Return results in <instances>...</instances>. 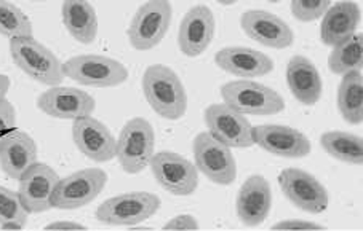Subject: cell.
<instances>
[{
	"label": "cell",
	"mask_w": 363,
	"mask_h": 231,
	"mask_svg": "<svg viewBox=\"0 0 363 231\" xmlns=\"http://www.w3.org/2000/svg\"><path fill=\"white\" fill-rule=\"evenodd\" d=\"M363 66V34H352L337 43L328 58L330 71L344 75L352 71H362Z\"/></svg>",
	"instance_id": "27"
},
{
	"label": "cell",
	"mask_w": 363,
	"mask_h": 231,
	"mask_svg": "<svg viewBox=\"0 0 363 231\" xmlns=\"http://www.w3.org/2000/svg\"><path fill=\"white\" fill-rule=\"evenodd\" d=\"M271 204V185L262 176H252L237 195V215L247 227H258L269 215Z\"/></svg>",
	"instance_id": "19"
},
{
	"label": "cell",
	"mask_w": 363,
	"mask_h": 231,
	"mask_svg": "<svg viewBox=\"0 0 363 231\" xmlns=\"http://www.w3.org/2000/svg\"><path fill=\"white\" fill-rule=\"evenodd\" d=\"M320 143L325 152L349 165L363 163V139L359 136L344 133V131H328L322 134Z\"/></svg>",
	"instance_id": "26"
},
{
	"label": "cell",
	"mask_w": 363,
	"mask_h": 231,
	"mask_svg": "<svg viewBox=\"0 0 363 231\" xmlns=\"http://www.w3.org/2000/svg\"><path fill=\"white\" fill-rule=\"evenodd\" d=\"M29 212L24 209L16 191H11L5 186H0V223L16 222L26 225Z\"/></svg>",
	"instance_id": "29"
},
{
	"label": "cell",
	"mask_w": 363,
	"mask_h": 231,
	"mask_svg": "<svg viewBox=\"0 0 363 231\" xmlns=\"http://www.w3.org/2000/svg\"><path fill=\"white\" fill-rule=\"evenodd\" d=\"M205 124L208 133L229 148H248L253 146V126L247 117L228 104H211L205 109Z\"/></svg>",
	"instance_id": "10"
},
{
	"label": "cell",
	"mask_w": 363,
	"mask_h": 231,
	"mask_svg": "<svg viewBox=\"0 0 363 231\" xmlns=\"http://www.w3.org/2000/svg\"><path fill=\"white\" fill-rule=\"evenodd\" d=\"M60 176L52 167L43 163H34L20 177V195L21 203L29 214H39L52 209V196Z\"/></svg>",
	"instance_id": "13"
},
{
	"label": "cell",
	"mask_w": 363,
	"mask_h": 231,
	"mask_svg": "<svg viewBox=\"0 0 363 231\" xmlns=\"http://www.w3.org/2000/svg\"><path fill=\"white\" fill-rule=\"evenodd\" d=\"M37 163V146L23 131H10L0 139V167L10 179L20 180Z\"/></svg>",
	"instance_id": "20"
},
{
	"label": "cell",
	"mask_w": 363,
	"mask_h": 231,
	"mask_svg": "<svg viewBox=\"0 0 363 231\" xmlns=\"http://www.w3.org/2000/svg\"><path fill=\"white\" fill-rule=\"evenodd\" d=\"M0 228H4V230H21V228H24V225L16 223V222H7V223H0Z\"/></svg>",
	"instance_id": "36"
},
{
	"label": "cell",
	"mask_w": 363,
	"mask_h": 231,
	"mask_svg": "<svg viewBox=\"0 0 363 231\" xmlns=\"http://www.w3.org/2000/svg\"><path fill=\"white\" fill-rule=\"evenodd\" d=\"M194 158L196 167L211 182L230 185L237 177V163L228 146L215 139L210 133H200L194 139Z\"/></svg>",
	"instance_id": "9"
},
{
	"label": "cell",
	"mask_w": 363,
	"mask_h": 231,
	"mask_svg": "<svg viewBox=\"0 0 363 231\" xmlns=\"http://www.w3.org/2000/svg\"><path fill=\"white\" fill-rule=\"evenodd\" d=\"M216 66L235 77H264L274 71V62L267 54L247 47H228L215 56Z\"/></svg>",
	"instance_id": "21"
},
{
	"label": "cell",
	"mask_w": 363,
	"mask_h": 231,
	"mask_svg": "<svg viewBox=\"0 0 363 231\" xmlns=\"http://www.w3.org/2000/svg\"><path fill=\"white\" fill-rule=\"evenodd\" d=\"M10 53L15 64L35 82L58 86L65 78L62 64L56 54L40 42H37L34 37L11 39Z\"/></svg>",
	"instance_id": "2"
},
{
	"label": "cell",
	"mask_w": 363,
	"mask_h": 231,
	"mask_svg": "<svg viewBox=\"0 0 363 231\" xmlns=\"http://www.w3.org/2000/svg\"><path fill=\"white\" fill-rule=\"evenodd\" d=\"M269 2H272V4H277V2H280V0H269Z\"/></svg>",
	"instance_id": "38"
},
{
	"label": "cell",
	"mask_w": 363,
	"mask_h": 231,
	"mask_svg": "<svg viewBox=\"0 0 363 231\" xmlns=\"http://www.w3.org/2000/svg\"><path fill=\"white\" fill-rule=\"evenodd\" d=\"M9 90H10V78L7 75H0V101L7 96Z\"/></svg>",
	"instance_id": "35"
},
{
	"label": "cell",
	"mask_w": 363,
	"mask_h": 231,
	"mask_svg": "<svg viewBox=\"0 0 363 231\" xmlns=\"http://www.w3.org/2000/svg\"><path fill=\"white\" fill-rule=\"evenodd\" d=\"M160 208V198L147 191L123 193L106 199L96 211L99 222L108 225H136L152 217Z\"/></svg>",
	"instance_id": "7"
},
{
	"label": "cell",
	"mask_w": 363,
	"mask_h": 231,
	"mask_svg": "<svg viewBox=\"0 0 363 231\" xmlns=\"http://www.w3.org/2000/svg\"><path fill=\"white\" fill-rule=\"evenodd\" d=\"M172 15L170 0H149L141 5L128 28L131 47L140 52H147L157 47L170 28Z\"/></svg>",
	"instance_id": "6"
},
{
	"label": "cell",
	"mask_w": 363,
	"mask_h": 231,
	"mask_svg": "<svg viewBox=\"0 0 363 231\" xmlns=\"http://www.w3.org/2000/svg\"><path fill=\"white\" fill-rule=\"evenodd\" d=\"M215 16L205 5L191 8L183 18L178 32V45L181 53L196 58L202 54L215 37Z\"/></svg>",
	"instance_id": "17"
},
{
	"label": "cell",
	"mask_w": 363,
	"mask_h": 231,
	"mask_svg": "<svg viewBox=\"0 0 363 231\" xmlns=\"http://www.w3.org/2000/svg\"><path fill=\"white\" fill-rule=\"evenodd\" d=\"M0 34L10 39L33 37V23L9 0H0Z\"/></svg>",
	"instance_id": "28"
},
{
	"label": "cell",
	"mask_w": 363,
	"mask_h": 231,
	"mask_svg": "<svg viewBox=\"0 0 363 231\" xmlns=\"http://www.w3.org/2000/svg\"><path fill=\"white\" fill-rule=\"evenodd\" d=\"M218 2H220L221 5H233L237 2V0H218Z\"/></svg>",
	"instance_id": "37"
},
{
	"label": "cell",
	"mask_w": 363,
	"mask_h": 231,
	"mask_svg": "<svg viewBox=\"0 0 363 231\" xmlns=\"http://www.w3.org/2000/svg\"><path fill=\"white\" fill-rule=\"evenodd\" d=\"M331 0H291V13L303 23L315 21L330 8Z\"/></svg>",
	"instance_id": "30"
},
{
	"label": "cell",
	"mask_w": 363,
	"mask_h": 231,
	"mask_svg": "<svg viewBox=\"0 0 363 231\" xmlns=\"http://www.w3.org/2000/svg\"><path fill=\"white\" fill-rule=\"evenodd\" d=\"M165 230H197L199 228V222L196 220V217L192 215H178L172 218L170 222L164 225Z\"/></svg>",
	"instance_id": "32"
},
{
	"label": "cell",
	"mask_w": 363,
	"mask_h": 231,
	"mask_svg": "<svg viewBox=\"0 0 363 231\" xmlns=\"http://www.w3.org/2000/svg\"><path fill=\"white\" fill-rule=\"evenodd\" d=\"M224 104L243 115H275L285 109L277 91L253 80H234L221 88Z\"/></svg>",
	"instance_id": "3"
},
{
	"label": "cell",
	"mask_w": 363,
	"mask_h": 231,
	"mask_svg": "<svg viewBox=\"0 0 363 231\" xmlns=\"http://www.w3.org/2000/svg\"><path fill=\"white\" fill-rule=\"evenodd\" d=\"M65 77L84 86L111 88L122 85L128 78V69L108 56L80 54L62 64Z\"/></svg>",
	"instance_id": "4"
},
{
	"label": "cell",
	"mask_w": 363,
	"mask_h": 231,
	"mask_svg": "<svg viewBox=\"0 0 363 231\" xmlns=\"http://www.w3.org/2000/svg\"><path fill=\"white\" fill-rule=\"evenodd\" d=\"M37 107L60 120H77L95 112V99L89 93L71 86H56L42 93L37 99Z\"/></svg>",
	"instance_id": "14"
},
{
	"label": "cell",
	"mask_w": 363,
	"mask_h": 231,
	"mask_svg": "<svg viewBox=\"0 0 363 231\" xmlns=\"http://www.w3.org/2000/svg\"><path fill=\"white\" fill-rule=\"evenodd\" d=\"M143 91L155 114L167 120H179L186 114V90L170 67L162 64L147 67L143 77Z\"/></svg>",
	"instance_id": "1"
},
{
	"label": "cell",
	"mask_w": 363,
	"mask_h": 231,
	"mask_svg": "<svg viewBox=\"0 0 363 231\" xmlns=\"http://www.w3.org/2000/svg\"><path fill=\"white\" fill-rule=\"evenodd\" d=\"M72 137L77 148L86 158L104 163L116 157L117 142L106 124L91 115L74 120Z\"/></svg>",
	"instance_id": "16"
},
{
	"label": "cell",
	"mask_w": 363,
	"mask_h": 231,
	"mask_svg": "<svg viewBox=\"0 0 363 231\" xmlns=\"http://www.w3.org/2000/svg\"><path fill=\"white\" fill-rule=\"evenodd\" d=\"M45 230H85V225L77 222H53L47 225Z\"/></svg>",
	"instance_id": "34"
},
{
	"label": "cell",
	"mask_w": 363,
	"mask_h": 231,
	"mask_svg": "<svg viewBox=\"0 0 363 231\" xmlns=\"http://www.w3.org/2000/svg\"><path fill=\"white\" fill-rule=\"evenodd\" d=\"M243 32L250 39L259 42L269 48H288L295 40V34L279 16L264 10H250L240 18Z\"/></svg>",
	"instance_id": "18"
},
{
	"label": "cell",
	"mask_w": 363,
	"mask_h": 231,
	"mask_svg": "<svg viewBox=\"0 0 363 231\" xmlns=\"http://www.w3.org/2000/svg\"><path fill=\"white\" fill-rule=\"evenodd\" d=\"M149 166L157 182L173 195L187 196L196 191L199 185L197 167L178 153H155L149 161Z\"/></svg>",
	"instance_id": "11"
},
{
	"label": "cell",
	"mask_w": 363,
	"mask_h": 231,
	"mask_svg": "<svg viewBox=\"0 0 363 231\" xmlns=\"http://www.w3.org/2000/svg\"><path fill=\"white\" fill-rule=\"evenodd\" d=\"M62 23L74 39L85 45L95 42L98 34V16L89 0H65Z\"/></svg>",
	"instance_id": "24"
},
{
	"label": "cell",
	"mask_w": 363,
	"mask_h": 231,
	"mask_svg": "<svg viewBox=\"0 0 363 231\" xmlns=\"http://www.w3.org/2000/svg\"><path fill=\"white\" fill-rule=\"evenodd\" d=\"M279 184L290 201L309 214H320L328 208V193L309 172L290 167L280 172Z\"/></svg>",
	"instance_id": "12"
},
{
	"label": "cell",
	"mask_w": 363,
	"mask_h": 231,
	"mask_svg": "<svg viewBox=\"0 0 363 231\" xmlns=\"http://www.w3.org/2000/svg\"><path fill=\"white\" fill-rule=\"evenodd\" d=\"M16 126V112L13 104L7 99H2L0 101V139L2 137L10 133V131H13Z\"/></svg>",
	"instance_id": "31"
},
{
	"label": "cell",
	"mask_w": 363,
	"mask_h": 231,
	"mask_svg": "<svg viewBox=\"0 0 363 231\" xmlns=\"http://www.w3.org/2000/svg\"><path fill=\"white\" fill-rule=\"evenodd\" d=\"M108 182V174L98 167L82 170L60 179L52 196V208L79 209L91 203L103 191Z\"/></svg>",
	"instance_id": "8"
},
{
	"label": "cell",
	"mask_w": 363,
	"mask_h": 231,
	"mask_svg": "<svg viewBox=\"0 0 363 231\" xmlns=\"http://www.w3.org/2000/svg\"><path fill=\"white\" fill-rule=\"evenodd\" d=\"M362 20V10L352 0H342L325 11L320 35L325 45L336 47L355 32Z\"/></svg>",
	"instance_id": "22"
},
{
	"label": "cell",
	"mask_w": 363,
	"mask_h": 231,
	"mask_svg": "<svg viewBox=\"0 0 363 231\" xmlns=\"http://www.w3.org/2000/svg\"><path fill=\"white\" fill-rule=\"evenodd\" d=\"M34 2H45V0H34Z\"/></svg>",
	"instance_id": "39"
},
{
	"label": "cell",
	"mask_w": 363,
	"mask_h": 231,
	"mask_svg": "<svg viewBox=\"0 0 363 231\" xmlns=\"http://www.w3.org/2000/svg\"><path fill=\"white\" fill-rule=\"evenodd\" d=\"M337 109L350 124L363 122V77L360 71L344 73L337 90Z\"/></svg>",
	"instance_id": "25"
},
{
	"label": "cell",
	"mask_w": 363,
	"mask_h": 231,
	"mask_svg": "<svg viewBox=\"0 0 363 231\" xmlns=\"http://www.w3.org/2000/svg\"><path fill=\"white\" fill-rule=\"evenodd\" d=\"M253 142L266 152L284 158H303L311 152V142L303 133L281 124H259L252 129Z\"/></svg>",
	"instance_id": "15"
},
{
	"label": "cell",
	"mask_w": 363,
	"mask_h": 231,
	"mask_svg": "<svg viewBox=\"0 0 363 231\" xmlns=\"http://www.w3.org/2000/svg\"><path fill=\"white\" fill-rule=\"evenodd\" d=\"M286 82L291 95L304 105H314L322 96L320 73L304 56H293L286 66Z\"/></svg>",
	"instance_id": "23"
},
{
	"label": "cell",
	"mask_w": 363,
	"mask_h": 231,
	"mask_svg": "<svg viewBox=\"0 0 363 231\" xmlns=\"http://www.w3.org/2000/svg\"><path fill=\"white\" fill-rule=\"evenodd\" d=\"M274 230H322L323 227L318 223L312 222H304V220H284L275 223Z\"/></svg>",
	"instance_id": "33"
},
{
	"label": "cell",
	"mask_w": 363,
	"mask_h": 231,
	"mask_svg": "<svg viewBox=\"0 0 363 231\" xmlns=\"http://www.w3.org/2000/svg\"><path fill=\"white\" fill-rule=\"evenodd\" d=\"M155 134L151 123L138 117L125 123L116 146V157L128 174L141 172L154 155Z\"/></svg>",
	"instance_id": "5"
}]
</instances>
